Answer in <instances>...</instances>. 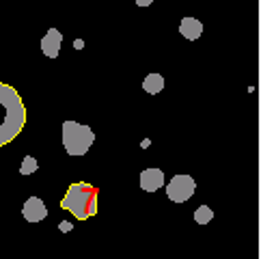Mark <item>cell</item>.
<instances>
[{
	"instance_id": "1",
	"label": "cell",
	"mask_w": 261,
	"mask_h": 259,
	"mask_svg": "<svg viewBox=\"0 0 261 259\" xmlns=\"http://www.w3.org/2000/svg\"><path fill=\"white\" fill-rule=\"evenodd\" d=\"M26 123V106L13 87L0 82V147H5L22 132Z\"/></svg>"
},
{
	"instance_id": "2",
	"label": "cell",
	"mask_w": 261,
	"mask_h": 259,
	"mask_svg": "<svg viewBox=\"0 0 261 259\" xmlns=\"http://www.w3.org/2000/svg\"><path fill=\"white\" fill-rule=\"evenodd\" d=\"M61 208L67 210L78 220H87L97 214V190L87 182H76L67 188V194L61 201Z\"/></svg>"
},
{
	"instance_id": "3",
	"label": "cell",
	"mask_w": 261,
	"mask_h": 259,
	"mask_svg": "<svg viewBox=\"0 0 261 259\" xmlns=\"http://www.w3.org/2000/svg\"><path fill=\"white\" fill-rule=\"evenodd\" d=\"M63 147L69 156H85L91 145L95 143V132L89 125H82L78 121H65L61 130Z\"/></svg>"
},
{
	"instance_id": "4",
	"label": "cell",
	"mask_w": 261,
	"mask_h": 259,
	"mask_svg": "<svg viewBox=\"0 0 261 259\" xmlns=\"http://www.w3.org/2000/svg\"><path fill=\"white\" fill-rule=\"evenodd\" d=\"M194 190H197V182H194L190 175H175V177L166 184V194L169 199L175 203H184L188 201Z\"/></svg>"
},
{
	"instance_id": "5",
	"label": "cell",
	"mask_w": 261,
	"mask_h": 259,
	"mask_svg": "<svg viewBox=\"0 0 261 259\" xmlns=\"http://www.w3.org/2000/svg\"><path fill=\"white\" fill-rule=\"evenodd\" d=\"M22 216L29 220V223H39V220H43L45 216H48V208L43 205V201L39 197H31L24 203Z\"/></svg>"
},
{
	"instance_id": "6",
	"label": "cell",
	"mask_w": 261,
	"mask_h": 259,
	"mask_svg": "<svg viewBox=\"0 0 261 259\" xmlns=\"http://www.w3.org/2000/svg\"><path fill=\"white\" fill-rule=\"evenodd\" d=\"M61 43H63L61 31L59 29H50L41 39V50H43V54L48 59H57L59 52H61Z\"/></svg>"
},
{
	"instance_id": "7",
	"label": "cell",
	"mask_w": 261,
	"mask_h": 259,
	"mask_svg": "<svg viewBox=\"0 0 261 259\" xmlns=\"http://www.w3.org/2000/svg\"><path fill=\"white\" fill-rule=\"evenodd\" d=\"M164 186V173L160 169H145L141 173V188L147 192H155Z\"/></svg>"
},
{
	"instance_id": "8",
	"label": "cell",
	"mask_w": 261,
	"mask_h": 259,
	"mask_svg": "<svg viewBox=\"0 0 261 259\" xmlns=\"http://www.w3.org/2000/svg\"><path fill=\"white\" fill-rule=\"evenodd\" d=\"M179 33L186 37V39H199L201 33H203V24L197 20V17H184L181 24H179Z\"/></svg>"
},
{
	"instance_id": "9",
	"label": "cell",
	"mask_w": 261,
	"mask_h": 259,
	"mask_svg": "<svg viewBox=\"0 0 261 259\" xmlns=\"http://www.w3.org/2000/svg\"><path fill=\"white\" fill-rule=\"evenodd\" d=\"M143 89L149 95H158L164 89V78L160 76V73H149V76L145 78V82H143Z\"/></svg>"
},
{
	"instance_id": "10",
	"label": "cell",
	"mask_w": 261,
	"mask_h": 259,
	"mask_svg": "<svg viewBox=\"0 0 261 259\" xmlns=\"http://www.w3.org/2000/svg\"><path fill=\"white\" fill-rule=\"evenodd\" d=\"M212 218H214V212H212V208H207V205H201L197 212H194V220H197L199 225H207Z\"/></svg>"
},
{
	"instance_id": "11",
	"label": "cell",
	"mask_w": 261,
	"mask_h": 259,
	"mask_svg": "<svg viewBox=\"0 0 261 259\" xmlns=\"http://www.w3.org/2000/svg\"><path fill=\"white\" fill-rule=\"evenodd\" d=\"M37 169H39V164H37V160L33 158V156H26L24 162H22V166H20V173H22V175H33Z\"/></svg>"
},
{
	"instance_id": "12",
	"label": "cell",
	"mask_w": 261,
	"mask_h": 259,
	"mask_svg": "<svg viewBox=\"0 0 261 259\" xmlns=\"http://www.w3.org/2000/svg\"><path fill=\"white\" fill-rule=\"evenodd\" d=\"M134 3H136L138 7H149V5L153 3V0H134Z\"/></svg>"
}]
</instances>
